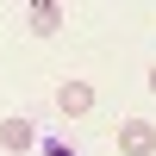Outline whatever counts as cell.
I'll return each mask as SVG.
<instances>
[{"label": "cell", "instance_id": "1", "mask_svg": "<svg viewBox=\"0 0 156 156\" xmlns=\"http://www.w3.org/2000/svg\"><path fill=\"white\" fill-rule=\"evenodd\" d=\"M56 112H62V119H87V112H94V87L75 81V75L56 81Z\"/></svg>", "mask_w": 156, "mask_h": 156}, {"label": "cell", "instance_id": "2", "mask_svg": "<svg viewBox=\"0 0 156 156\" xmlns=\"http://www.w3.org/2000/svg\"><path fill=\"white\" fill-rule=\"evenodd\" d=\"M119 156H156V125L150 119H125L119 125Z\"/></svg>", "mask_w": 156, "mask_h": 156}, {"label": "cell", "instance_id": "3", "mask_svg": "<svg viewBox=\"0 0 156 156\" xmlns=\"http://www.w3.org/2000/svg\"><path fill=\"white\" fill-rule=\"evenodd\" d=\"M37 144V131H31V119H0V150H12V156H25Z\"/></svg>", "mask_w": 156, "mask_h": 156}, {"label": "cell", "instance_id": "4", "mask_svg": "<svg viewBox=\"0 0 156 156\" xmlns=\"http://www.w3.org/2000/svg\"><path fill=\"white\" fill-rule=\"evenodd\" d=\"M25 19H31V31H37V37H56L62 6H56V0H31V12H25Z\"/></svg>", "mask_w": 156, "mask_h": 156}, {"label": "cell", "instance_id": "5", "mask_svg": "<svg viewBox=\"0 0 156 156\" xmlns=\"http://www.w3.org/2000/svg\"><path fill=\"white\" fill-rule=\"evenodd\" d=\"M44 156H75V150L62 144V137H50V144H44Z\"/></svg>", "mask_w": 156, "mask_h": 156}, {"label": "cell", "instance_id": "6", "mask_svg": "<svg viewBox=\"0 0 156 156\" xmlns=\"http://www.w3.org/2000/svg\"><path fill=\"white\" fill-rule=\"evenodd\" d=\"M144 81H150V94H156V62H150V75H144Z\"/></svg>", "mask_w": 156, "mask_h": 156}]
</instances>
